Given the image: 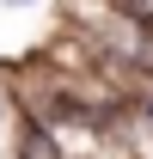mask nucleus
Masks as SVG:
<instances>
[{"mask_svg":"<svg viewBox=\"0 0 153 159\" xmlns=\"http://www.w3.org/2000/svg\"><path fill=\"white\" fill-rule=\"evenodd\" d=\"M6 159H67V153H61V141L49 135V122H43V116L19 110L12 129H6Z\"/></svg>","mask_w":153,"mask_h":159,"instance_id":"1","label":"nucleus"},{"mask_svg":"<svg viewBox=\"0 0 153 159\" xmlns=\"http://www.w3.org/2000/svg\"><path fill=\"white\" fill-rule=\"evenodd\" d=\"M12 116H19V104H12V86H6V80H0V135H6V129H12Z\"/></svg>","mask_w":153,"mask_h":159,"instance_id":"2","label":"nucleus"},{"mask_svg":"<svg viewBox=\"0 0 153 159\" xmlns=\"http://www.w3.org/2000/svg\"><path fill=\"white\" fill-rule=\"evenodd\" d=\"M37 0H0V12H31Z\"/></svg>","mask_w":153,"mask_h":159,"instance_id":"3","label":"nucleus"}]
</instances>
